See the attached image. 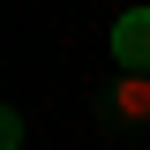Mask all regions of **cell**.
<instances>
[{"instance_id":"6da1fadb","label":"cell","mask_w":150,"mask_h":150,"mask_svg":"<svg viewBox=\"0 0 150 150\" xmlns=\"http://www.w3.org/2000/svg\"><path fill=\"white\" fill-rule=\"evenodd\" d=\"M105 120L112 128H150V75L120 68V83L105 90Z\"/></svg>"},{"instance_id":"7a4b0ae2","label":"cell","mask_w":150,"mask_h":150,"mask_svg":"<svg viewBox=\"0 0 150 150\" xmlns=\"http://www.w3.org/2000/svg\"><path fill=\"white\" fill-rule=\"evenodd\" d=\"M112 60L135 68V75H150V8H128L112 23Z\"/></svg>"},{"instance_id":"3957f363","label":"cell","mask_w":150,"mask_h":150,"mask_svg":"<svg viewBox=\"0 0 150 150\" xmlns=\"http://www.w3.org/2000/svg\"><path fill=\"white\" fill-rule=\"evenodd\" d=\"M0 150H23V112H0Z\"/></svg>"}]
</instances>
